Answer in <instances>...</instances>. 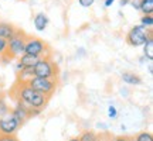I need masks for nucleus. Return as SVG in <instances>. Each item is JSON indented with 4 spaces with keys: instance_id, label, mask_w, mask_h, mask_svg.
Listing matches in <instances>:
<instances>
[{
    "instance_id": "16",
    "label": "nucleus",
    "mask_w": 153,
    "mask_h": 141,
    "mask_svg": "<svg viewBox=\"0 0 153 141\" xmlns=\"http://www.w3.org/2000/svg\"><path fill=\"white\" fill-rule=\"evenodd\" d=\"M78 138H79V141H98L99 140L98 136H97L94 131H89V130L84 131V133H82Z\"/></svg>"
},
{
    "instance_id": "25",
    "label": "nucleus",
    "mask_w": 153,
    "mask_h": 141,
    "mask_svg": "<svg viewBox=\"0 0 153 141\" xmlns=\"http://www.w3.org/2000/svg\"><path fill=\"white\" fill-rule=\"evenodd\" d=\"M129 3H131V4L133 6L135 9H136V10H139V6H140V0H131Z\"/></svg>"
},
{
    "instance_id": "24",
    "label": "nucleus",
    "mask_w": 153,
    "mask_h": 141,
    "mask_svg": "<svg viewBox=\"0 0 153 141\" xmlns=\"http://www.w3.org/2000/svg\"><path fill=\"white\" fill-rule=\"evenodd\" d=\"M87 54V49L85 48H78L76 49V57H85Z\"/></svg>"
},
{
    "instance_id": "9",
    "label": "nucleus",
    "mask_w": 153,
    "mask_h": 141,
    "mask_svg": "<svg viewBox=\"0 0 153 141\" xmlns=\"http://www.w3.org/2000/svg\"><path fill=\"white\" fill-rule=\"evenodd\" d=\"M16 27L6 21H0V38H3L6 41H9L14 34H16Z\"/></svg>"
},
{
    "instance_id": "15",
    "label": "nucleus",
    "mask_w": 153,
    "mask_h": 141,
    "mask_svg": "<svg viewBox=\"0 0 153 141\" xmlns=\"http://www.w3.org/2000/svg\"><path fill=\"white\" fill-rule=\"evenodd\" d=\"M143 54H145L143 57H145L146 59L152 62L153 61V38L152 37L143 44Z\"/></svg>"
},
{
    "instance_id": "28",
    "label": "nucleus",
    "mask_w": 153,
    "mask_h": 141,
    "mask_svg": "<svg viewBox=\"0 0 153 141\" xmlns=\"http://www.w3.org/2000/svg\"><path fill=\"white\" fill-rule=\"evenodd\" d=\"M129 1H131V0H120V6H126Z\"/></svg>"
},
{
    "instance_id": "26",
    "label": "nucleus",
    "mask_w": 153,
    "mask_h": 141,
    "mask_svg": "<svg viewBox=\"0 0 153 141\" xmlns=\"http://www.w3.org/2000/svg\"><path fill=\"white\" fill-rule=\"evenodd\" d=\"M114 141H132V138L128 136H122V137H116Z\"/></svg>"
},
{
    "instance_id": "29",
    "label": "nucleus",
    "mask_w": 153,
    "mask_h": 141,
    "mask_svg": "<svg viewBox=\"0 0 153 141\" xmlns=\"http://www.w3.org/2000/svg\"><path fill=\"white\" fill-rule=\"evenodd\" d=\"M67 141H79V138L78 137H72V138H70V140H67Z\"/></svg>"
},
{
    "instance_id": "12",
    "label": "nucleus",
    "mask_w": 153,
    "mask_h": 141,
    "mask_svg": "<svg viewBox=\"0 0 153 141\" xmlns=\"http://www.w3.org/2000/svg\"><path fill=\"white\" fill-rule=\"evenodd\" d=\"M120 79L128 83V85H132V86H139V85H142V78L136 73H133V72H122V75H120Z\"/></svg>"
},
{
    "instance_id": "30",
    "label": "nucleus",
    "mask_w": 153,
    "mask_h": 141,
    "mask_svg": "<svg viewBox=\"0 0 153 141\" xmlns=\"http://www.w3.org/2000/svg\"><path fill=\"white\" fill-rule=\"evenodd\" d=\"M98 141H99V140H98Z\"/></svg>"
},
{
    "instance_id": "5",
    "label": "nucleus",
    "mask_w": 153,
    "mask_h": 141,
    "mask_svg": "<svg viewBox=\"0 0 153 141\" xmlns=\"http://www.w3.org/2000/svg\"><path fill=\"white\" fill-rule=\"evenodd\" d=\"M28 86L34 89L36 92L44 95L45 98H51L53 93L57 89V81L53 79H45V78H36L34 76L31 81L28 82Z\"/></svg>"
},
{
    "instance_id": "1",
    "label": "nucleus",
    "mask_w": 153,
    "mask_h": 141,
    "mask_svg": "<svg viewBox=\"0 0 153 141\" xmlns=\"http://www.w3.org/2000/svg\"><path fill=\"white\" fill-rule=\"evenodd\" d=\"M13 95H14L16 100L22 102V103H24L26 106L31 109H37V110L44 109V106L48 102V98H45L44 95L36 92L28 85H17L16 83Z\"/></svg>"
},
{
    "instance_id": "20",
    "label": "nucleus",
    "mask_w": 153,
    "mask_h": 141,
    "mask_svg": "<svg viewBox=\"0 0 153 141\" xmlns=\"http://www.w3.org/2000/svg\"><path fill=\"white\" fill-rule=\"evenodd\" d=\"M108 117L112 120H116L118 119V109L115 107L114 104H111L109 107H108Z\"/></svg>"
},
{
    "instance_id": "3",
    "label": "nucleus",
    "mask_w": 153,
    "mask_h": 141,
    "mask_svg": "<svg viewBox=\"0 0 153 141\" xmlns=\"http://www.w3.org/2000/svg\"><path fill=\"white\" fill-rule=\"evenodd\" d=\"M150 37H152V30L139 24V26L132 27L128 31V34H126V43L129 44L131 47H140Z\"/></svg>"
},
{
    "instance_id": "18",
    "label": "nucleus",
    "mask_w": 153,
    "mask_h": 141,
    "mask_svg": "<svg viewBox=\"0 0 153 141\" xmlns=\"http://www.w3.org/2000/svg\"><path fill=\"white\" fill-rule=\"evenodd\" d=\"M10 110L11 109L9 107V104H7V102H6V99L3 98V96H0V117H3V116L7 114Z\"/></svg>"
},
{
    "instance_id": "10",
    "label": "nucleus",
    "mask_w": 153,
    "mask_h": 141,
    "mask_svg": "<svg viewBox=\"0 0 153 141\" xmlns=\"http://www.w3.org/2000/svg\"><path fill=\"white\" fill-rule=\"evenodd\" d=\"M33 23H34V27H36L37 31H44V30L47 28V26H48L50 18L45 13H37V14L34 16Z\"/></svg>"
},
{
    "instance_id": "21",
    "label": "nucleus",
    "mask_w": 153,
    "mask_h": 141,
    "mask_svg": "<svg viewBox=\"0 0 153 141\" xmlns=\"http://www.w3.org/2000/svg\"><path fill=\"white\" fill-rule=\"evenodd\" d=\"M6 51H7V41L0 38V57L1 55H6Z\"/></svg>"
},
{
    "instance_id": "11",
    "label": "nucleus",
    "mask_w": 153,
    "mask_h": 141,
    "mask_svg": "<svg viewBox=\"0 0 153 141\" xmlns=\"http://www.w3.org/2000/svg\"><path fill=\"white\" fill-rule=\"evenodd\" d=\"M38 57H34V55H27L24 54L19 58V64L22 65L23 69H33L34 65L38 62Z\"/></svg>"
},
{
    "instance_id": "2",
    "label": "nucleus",
    "mask_w": 153,
    "mask_h": 141,
    "mask_svg": "<svg viewBox=\"0 0 153 141\" xmlns=\"http://www.w3.org/2000/svg\"><path fill=\"white\" fill-rule=\"evenodd\" d=\"M33 73L36 78H45V79H53L57 81V76H58V66L54 61L48 57H43L40 58L38 62L34 65L33 68Z\"/></svg>"
},
{
    "instance_id": "7",
    "label": "nucleus",
    "mask_w": 153,
    "mask_h": 141,
    "mask_svg": "<svg viewBox=\"0 0 153 141\" xmlns=\"http://www.w3.org/2000/svg\"><path fill=\"white\" fill-rule=\"evenodd\" d=\"M45 51H47V44L44 43L41 38H37V37H27L26 38L24 54L43 58V54Z\"/></svg>"
},
{
    "instance_id": "27",
    "label": "nucleus",
    "mask_w": 153,
    "mask_h": 141,
    "mask_svg": "<svg viewBox=\"0 0 153 141\" xmlns=\"http://www.w3.org/2000/svg\"><path fill=\"white\" fill-rule=\"evenodd\" d=\"M115 3V0H104V6L105 7H111Z\"/></svg>"
},
{
    "instance_id": "22",
    "label": "nucleus",
    "mask_w": 153,
    "mask_h": 141,
    "mask_svg": "<svg viewBox=\"0 0 153 141\" xmlns=\"http://www.w3.org/2000/svg\"><path fill=\"white\" fill-rule=\"evenodd\" d=\"M78 3H79L82 7H91V6L95 3V0H78Z\"/></svg>"
},
{
    "instance_id": "23",
    "label": "nucleus",
    "mask_w": 153,
    "mask_h": 141,
    "mask_svg": "<svg viewBox=\"0 0 153 141\" xmlns=\"http://www.w3.org/2000/svg\"><path fill=\"white\" fill-rule=\"evenodd\" d=\"M0 141H19L16 136H0Z\"/></svg>"
},
{
    "instance_id": "8",
    "label": "nucleus",
    "mask_w": 153,
    "mask_h": 141,
    "mask_svg": "<svg viewBox=\"0 0 153 141\" xmlns=\"http://www.w3.org/2000/svg\"><path fill=\"white\" fill-rule=\"evenodd\" d=\"M11 113L14 114V117L20 121V124H24L31 116H37V114L41 113V110L31 109V107H28V106H26L24 103H22V102L16 100V106L11 109Z\"/></svg>"
},
{
    "instance_id": "19",
    "label": "nucleus",
    "mask_w": 153,
    "mask_h": 141,
    "mask_svg": "<svg viewBox=\"0 0 153 141\" xmlns=\"http://www.w3.org/2000/svg\"><path fill=\"white\" fill-rule=\"evenodd\" d=\"M140 26H143V27H146V28H152L153 17L152 16H142V18H140Z\"/></svg>"
},
{
    "instance_id": "14",
    "label": "nucleus",
    "mask_w": 153,
    "mask_h": 141,
    "mask_svg": "<svg viewBox=\"0 0 153 141\" xmlns=\"http://www.w3.org/2000/svg\"><path fill=\"white\" fill-rule=\"evenodd\" d=\"M139 10L143 16H152L153 14V0H140Z\"/></svg>"
},
{
    "instance_id": "13",
    "label": "nucleus",
    "mask_w": 153,
    "mask_h": 141,
    "mask_svg": "<svg viewBox=\"0 0 153 141\" xmlns=\"http://www.w3.org/2000/svg\"><path fill=\"white\" fill-rule=\"evenodd\" d=\"M33 78V69H22L20 72H17V85H28V82Z\"/></svg>"
},
{
    "instance_id": "17",
    "label": "nucleus",
    "mask_w": 153,
    "mask_h": 141,
    "mask_svg": "<svg viewBox=\"0 0 153 141\" xmlns=\"http://www.w3.org/2000/svg\"><path fill=\"white\" fill-rule=\"evenodd\" d=\"M132 141H153V137L149 131H142V133L136 134L135 138H132Z\"/></svg>"
},
{
    "instance_id": "4",
    "label": "nucleus",
    "mask_w": 153,
    "mask_h": 141,
    "mask_svg": "<svg viewBox=\"0 0 153 141\" xmlns=\"http://www.w3.org/2000/svg\"><path fill=\"white\" fill-rule=\"evenodd\" d=\"M26 35L23 31H16V34L7 41V51L6 55L9 58H20L24 55V45H26Z\"/></svg>"
},
{
    "instance_id": "6",
    "label": "nucleus",
    "mask_w": 153,
    "mask_h": 141,
    "mask_svg": "<svg viewBox=\"0 0 153 141\" xmlns=\"http://www.w3.org/2000/svg\"><path fill=\"white\" fill-rule=\"evenodd\" d=\"M20 127V121L14 117L11 110L3 117H0V136H14Z\"/></svg>"
}]
</instances>
